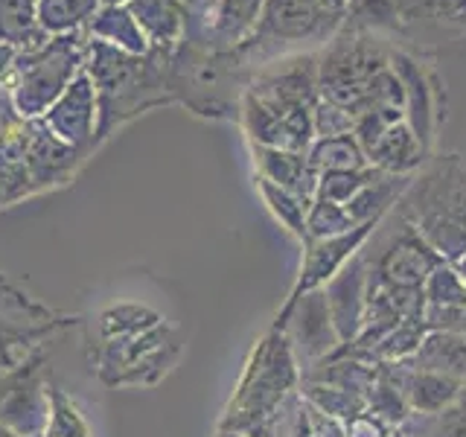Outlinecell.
Returning <instances> with one entry per match:
<instances>
[{
  "label": "cell",
  "mask_w": 466,
  "mask_h": 437,
  "mask_svg": "<svg viewBox=\"0 0 466 437\" xmlns=\"http://www.w3.org/2000/svg\"><path fill=\"white\" fill-rule=\"evenodd\" d=\"M397 208L446 262L466 254V155L429 160Z\"/></svg>",
  "instance_id": "6da1fadb"
},
{
  "label": "cell",
  "mask_w": 466,
  "mask_h": 437,
  "mask_svg": "<svg viewBox=\"0 0 466 437\" xmlns=\"http://www.w3.org/2000/svg\"><path fill=\"white\" fill-rule=\"evenodd\" d=\"M361 257L368 262V289L379 286H420L429 274L446 262L434 248L420 237L400 208H393L376 230L361 245Z\"/></svg>",
  "instance_id": "7a4b0ae2"
},
{
  "label": "cell",
  "mask_w": 466,
  "mask_h": 437,
  "mask_svg": "<svg viewBox=\"0 0 466 437\" xmlns=\"http://www.w3.org/2000/svg\"><path fill=\"white\" fill-rule=\"evenodd\" d=\"M390 62V53L364 38H335L318 62V94L344 108L350 117L370 108L368 85Z\"/></svg>",
  "instance_id": "3957f363"
},
{
  "label": "cell",
  "mask_w": 466,
  "mask_h": 437,
  "mask_svg": "<svg viewBox=\"0 0 466 437\" xmlns=\"http://www.w3.org/2000/svg\"><path fill=\"white\" fill-rule=\"evenodd\" d=\"M277 330L286 332L291 350H295V359L300 364V373L309 371L312 364L329 359L341 347L324 289H312L298 300H289L280 320H277Z\"/></svg>",
  "instance_id": "277c9868"
},
{
  "label": "cell",
  "mask_w": 466,
  "mask_h": 437,
  "mask_svg": "<svg viewBox=\"0 0 466 437\" xmlns=\"http://www.w3.org/2000/svg\"><path fill=\"white\" fill-rule=\"evenodd\" d=\"M390 67L397 70L405 87V120L411 123L414 135L431 155L437 128L443 123V85L429 65L417 62L402 50L390 53Z\"/></svg>",
  "instance_id": "5b68a950"
},
{
  "label": "cell",
  "mask_w": 466,
  "mask_h": 437,
  "mask_svg": "<svg viewBox=\"0 0 466 437\" xmlns=\"http://www.w3.org/2000/svg\"><path fill=\"white\" fill-rule=\"evenodd\" d=\"M339 24L341 15L324 9L315 0H266L257 33L271 41L303 44L332 38Z\"/></svg>",
  "instance_id": "8992f818"
},
{
  "label": "cell",
  "mask_w": 466,
  "mask_h": 437,
  "mask_svg": "<svg viewBox=\"0 0 466 437\" xmlns=\"http://www.w3.org/2000/svg\"><path fill=\"white\" fill-rule=\"evenodd\" d=\"M382 222V218H379ZM379 222L359 225L339 237H324V239H309L303 245V266L295 289H291L289 300H298L300 295L312 289H324L335 274H339L350 259L359 254V248L368 242V237L376 230Z\"/></svg>",
  "instance_id": "52a82bcc"
},
{
  "label": "cell",
  "mask_w": 466,
  "mask_h": 437,
  "mask_svg": "<svg viewBox=\"0 0 466 437\" xmlns=\"http://www.w3.org/2000/svg\"><path fill=\"white\" fill-rule=\"evenodd\" d=\"M324 295L341 344L356 341L364 327V312H368V262L361 257V248L324 286Z\"/></svg>",
  "instance_id": "ba28073f"
},
{
  "label": "cell",
  "mask_w": 466,
  "mask_h": 437,
  "mask_svg": "<svg viewBox=\"0 0 466 437\" xmlns=\"http://www.w3.org/2000/svg\"><path fill=\"white\" fill-rule=\"evenodd\" d=\"M382 368L390 376V382L397 385V391L402 393V400L408 408H411V414L441 412V408L455 402L458 393L466 388L463 382H458V379H451L446 373L417 371V368H408L405 361L382 364Z\"/></svg>",
  "instance_id": "9c48e42d"
},
{
  "label": "cell",
  "mask_w": 466,
  "mask_h": 437,
  "mask_svg": "<svg viewBox=\"0 0 466 437\" xmlns=\"http://www.w3.org/2000/svg\"><path fill=\"white\" fill-rule=\"evenodd\" d=\"M368 164L379 172L388 175H414L429 164V152L426 146L420 143L414 135V128L408 120L393 123L382 137L373 143V149L364 155Z\"/></svg>",
  "instance_id": "30bf717a"
},
{
  "label": "cell",
  "mask_w": 466,
  "mask_h": 437,
  "mask_svg": "<svg viewBox=\"0 0 466 437\" xmlns=\"http://www.w3.org/2000/svg\"><path fill=\"white\" fill-rule=\"evenodd\" d=\"M257 164H259V178H266L277 187L289 189L306 201L315 198L318 187V172L309 164L306 152H291V149H274V146H254Z\"/></svg>",
  "instance_id": "8fae6325"
},
{
  "label": "cell",
  "mask_w": 466,
  "mask_h": 437,
  "mask_svg": "<svg viewBox=\"0 0 466 437\" xmlns=\"http://www.w3.org/2000/svg\"><path fill=\"white\" fill-rule=\"evenodd\" d=\"M408 368L446 373L466 385V339L443 330H429V335L417 347L411 359H405Z\"/></svg>",
  "instance_id": "7c38bea8"
},
{
  "label": "cell",
  "mask_w": 466,
  "mask_h": 437,
  "mask_svg": "<svg viewBox=\"0 0 466 437\" xmlns=\"http://www.w3.org/2000/svg\"><path fill=\"white\" fill-rule=\"evenodd\" d=\"M306 155H309V164L318 175L370 167L353 131H350V135H339V137H315L309 149H306Z\"/></svg>",
  "instance_id": "4fadbf2b"
},
{
  "label": "cell",
  "mask_w": 466,
  "mask_h": 437,
  "mask_svg": "<svg viewBox=\"0 0 466 437\" xmlns=\"http://www.w3.org/2000/svg\"><path fill=\"white\" fill-rule=\"evenodd\" d=\"M402 437H466V388L458 400L434 414H408L400 426Z\"/></svg>",
  "instance_id": "5bb4252c"
},
{
  "label": "cell",
  "mask_w": 466,
  "mask_h": 437,
  "mask_svg": "<svg viewBox=\"0 0 466 437\" xmlns=\"http://www.w3.org/2000/svg\"><path fill=\"white\" fill-rule=\"evenodd\" d=\"M429 335V324L426 318L417 320H402L397 330H390L379 344H373L368 353H364V361L370 364H393V361H405L417 353V347L422 344V339Z\"/></svg>",
  "instance_id": "9a60e30c"
},
{
  "label": "cell",
  "mask_w": 466,
  "mask_h": 437,
  "mask_svg": "<svg viewBox=\"0 0 466 437\" xmlns=\"http://www.w3.org/2000/svg\"><path fill=\"white\" fill-rule=\"evenodd\" d=\"M259 189H262V196H266L271 213L280 218V222L295 233L303 245L309 242V230H306V210H309V201L266 181V178H259Z\"/></svg>",
  "instance_id": "2e32d148"
},
{
  "label": "cell",
  "mask_w": 466,
  "mask_h": 437,
  "mask_svg": "<svg viewBox=\"0 0 466 437\" xmlns=\"http://www.w3.org/2000/svg\"><path fill=\"white\" fill-rule=\"evenodd\" d=\"M368 412L379 420H385L393 429H400L408 420V414H411V408L405 405L402 393L397 391V385L390 382V376L385 373L382 364H379V376H376V382L368 393Z\"/></svg>",
  "instance_id": "e0dca14e"
},
{
  "label": "cell",
  "mask_w": 466,
  "mask_h": 437,
  "mask_svg": "<svg viewBox=\"0 0 466 437\" xmlns=\"http://www.w3.org/2000/svg\"><path fill=\"white\" fill-rule=\"evenodd\" d=\"M266 0H222L218 6V33L225 36L228 44H237L242 36H248L251 29H257L259 15Z\"/></svg>",
  "instance_id": "ac0fdd59"
},
{
  "label": "cell",
  "mask_w": 466,
  "mask_h": 437,
  "mask_svg": "<svg viewBox=\"0 0 466 437\" xmlns=\"http://www.w3.org/2000/svg\"><path fill=\"white\" fill-rule=\"evenodd\" d=\"M135 21L146 36L172 38L181 29V12L175 0H135Z\"/></svg>",
  "instance_id": "d6986e66"
},
{
  "label": "cell",
  "mask_w": 466,
  "mask_h": 437,
  "mask_svg": "<svg viewBox=\"0 0 466 437\" xmlns=\"http://www.w3.org/2000/svg\"><path fill=\"white\" fill-rule=\"evenodd\" d=\"M359 225H353L344 204L324 201V198H312L309 210H306V230H309V239H324V237H339Z\"/></svg>",
  "instance_id": "ffe728a7"
},
{
  "label": "cell",
  "mask_w": 466,
  "mask_h": 437,
  "mask_svg": "<svg viewBox=\"0 0 466 437\" xmlns=\"http://www.w3.org/2000/svg\"><path fill=\"white\" fill-rule=\"evenodd\" d=\"M376 175H379V169H373V167L347 169V172H324V175H318L315 198L335 201V204H347L364 184H370Z\"/></svg>",
  "instance_id": "44dd1931"
},
{
  "label": "cell",
  "mask_w": 466,
  "mask_h": 437,
  "mask_svg": "<svg viewBox=\"0 0 466 437\" xmlns=\"http://www.w3.org/2000/svg\"><path fill=\"white\" fill-rule=\"evenodd\" d=\"M422 295H426V303L431 306H463L466 283L461 280V274L455 271L451 262H441L429 274V280L422 283Z\"/></svg>",
  "instance_id": "7402d4cb"
},
{
  "label": "cell",
  "mask_w": 466,
  "mask_h": 437,
  "mask_svg": "<svg viewBox=\"0 0 466 437\" xmlns=\"http://www.w3.org/2000/svg\"><path fill=\"white\" fill-rule=\"evenodd\" d=\"M94 6H96V0H41L38 18L50 29H65L70 24L82 21Z\"/></svg>",
  "instance_id": "603a6c76"
},
{
  "label": "cell",
  "mask_w": 466,
  "mask_h": 437,
  "mask_svg": "<svg viewBox=\"0 0 466 437\" xmlns=\"http://www.w3.org/2000/svg\"><path fill=\"white\" fill-rule=\"evenodd\" d=\"M312 126H315V137H339L353 131V117L335 106V102L318 97L312 111Z\"/></svg>",
  "instance_id": "cb8c5ba5"
},
{
  "label": "cell",
  "mask_w": 466,
  "mask_h": 437,
  "mask_svg": "<svg viewBox=\"0 0 466 437\" xmlns=\"http://www.w3.org/2000/svg\"><path fill=\"white\" fill-rule=\"evenodd\" d=\"M426 324L429 330H443L466 339V303L463 306H431L426 303Z\"/></svg>",
  "instance_id": "d4e9b609"
},
{
  "label": "cell",
  "mask_w": 466,
  "mask_h": 437,
  "mask_svg": "<svg viewBox=\"0 0 466 437\" xmlns=\"http://www.w3.org/2000/svg\"><path fill=\"white\" fill-rule=\"evenodd\" d=\"M344 432H347V437H402L400 429L388 426L385 420L373 417L370 412H361L353 420H347Z\"/></svg>",
  "instance_id": "484cf974"
},
{
  "label": "cell",
  "mask_w": 466,
  "mask_h": 437,
  "mask_svg": "<svg viewBox=\"0 0 466 437\" xmlns=\"http://www.w3.org/2000/svg\"><path fill=\"white\" fill-rule=\"evenodd\" d=\"M451 266H455V271L461 274V280L466 283V254H463V257H458V259H451Z\"/></svg>",
  "instance_id": "4316f807"
},
{
  "label": "cell",
  "mask_w": 466,
  "mask_h": 437,
  "mask_svg": "<svg viewBox=\"0 0 466 437\" xmlns=\"http://www.w3.org/2000/svg\"><path fill=\"white\" fill-rule=\"evenodd\" d=\"M233 437H237V434H233Z\"/></svg>",
  "instance_id": "83f0119b"
},
{
  "label": "cell",
  "mask_w": 466,
  "mask_h": 437,
  "mask_svg": "<svg viewBox=\"0 0 466 437\" xmlns=\"http://www.w3.org/2000/svg\"><path fill=\"white\" fill-rule=\"evenodd\" d=\"M400 434H402V432H400Z\"/></svg>",
  "instance_id": "f1b7e54d"
}]
</instances>
